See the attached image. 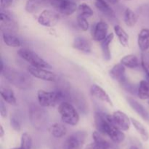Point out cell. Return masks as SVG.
<instances>
[{"label": "cell", "mask_w": 149, "mask_h": 149, "mask_svg": "<svg viewBox=\"0 0 149 149\" xmlns=\"http://www.w3.org/2000/svg\"><path fill=\"white\" fill-rule=\"evenodd\" d=\"M95 125L100 133L108 135L113 142L121 143L125 141V133L112 122L111 115L103 112H96L95 113Z\"/></svg>", "instance_id": "obj_1"}, {"label": "cell", "mask_w": 149, "mask_h": 149, "mask_svg": "<svg viewBox=\"0 0 149 149\" xmlns=\"http://www.w3.org/2000/svg\"><path fill=\"white\" fill-rule=\"evenodd\" d=\"M1 74L7 81L20 90L29 89L33 84V79L30 75L8 65H4Z\"/></svg>", "instance_id": "obj_2"}, {"label": "cell", "mask_w": 149, "mask_h": 149, "mask_svg": "<svg viewBox=\"0 0 149 149\" xmlns=\"http://www.w3.org/2000/svg\"><path fill=\"white\" fill-rule=\"evenodd\" d=\"M37 99L39 106L42 107H52L65 100V96L62 90L53 92L39 90L37 93Z\"/></svg>", "instance_id": "obj_3"}, {"label": "cell", "mask_w": 149, "mask_h": 149, "mask_svg": "<svg viewBox=\"0 0 149 149\" xmlns=\"http://www.w3.org/2000/svg\"><path fill=\"white\" fill-rule=\"evenodd\" d=\"M58 112L64 123L76 126L79 122V114L77 109L68 101H63L58 106Z\"/></svg>", "instance_id": "obj_4"}, {"label": "cell", "mask_w": 149, "mask_h": 149, "mask_svg": "<svg viewBox=\"0 0 149 149\" xmlns=\"http://www.w3.org/2000/svg\"><path fill=\"white\" fill-rule=\"evenodd\" d=\"M17 54L20 58L27 61L32 66L47 68V69L52 68V66L47 62H46L43 58H41L33 50H31L27 48H22L17 51Z\"/></svg>", "instance_id": "obj_5"}, {"label": "cell", "mask_w": 149, "mask_h": 149, "mask_svg": "<svg viewBox=\"0 0 149 149\" xmlns=\"http://www.w3.org/2000/svg\"><path fill=\"white\" fill-rule=\"evenodd\" d=\"M49 4L57 12L64 15H71L78 9L74 0H49Z\"/></svg>", "instance_id": "obj_6"}, {"label": "cell", "mask_w": 149, "mask_h": 149, "mask_svg": "<svg viewBox=\"0 0 149 149\" xmlns=\"http://www.w3.org/2000/svg\"><path fill=\"white\" fill-rule=\"evenodd\" d=\"M0 26L1 31L12 32L16 33L18 31V24L12 16L10 13L1 9L0 13Z\"/></svg>", "instance_id": "obj_7"}, {"label": "cell", "mask_w": 149, "mask_h": 149, "mask_svg": "<svg viewBox=\"0 0 149 149\" xmlns=\"http://www.w3.org/2000/svg\"><path fill=\"white\" fill-rule=\"evenodd\" d=\"M29 116L32 125L36 127H40L46 122L47 113L39 106L32 104L29 109Z\"/></svg>", "instance_id": "obj_8"}, {"label": "cell", "mask_w": 149, "mask_h": 149, "mask_svg": "<svg viewBox=\"0 0 149 149\" xmlns=\"http://www.w3.org/2000/svg\"><path fill=\"white\" fill-rule=\"evenodd\" d=\"M58 12L50 10H45L41 13L38 17V23L45 27H54L60 20Z\"/></svg>", "instance_id": "obj_9"}, {"label": "cell", "mask_w": 149, "mask_h": 149, "mask_svg": "<svg viewBox=\"0 0 149 149\" xmlns=\"http://www.w3.org/2000/svg\"><path fill=\"white\" fill-rule=\"evenodd\" d=\"M87 134L84 131H77L71 134L66 140L65 146L67 149H82L85 143Z\"/></svg>", "instance_id": "obj_10"}, {"label": "cell", "mask_w": 149, "mask_h": 149, "mask_svg": "<svg viewBox=\"0 0 149 149\" xmlns=\"http://www.w3.org/2000/svg\"><path fill=\"white\" fill-rule=\"evenodd\" d=\"M29 74L35 78L47 81H56L57 76L55 73L48 71L47 68H38V67L30 65L28 68Z\"/></svg>", "instance_id": "obj_11"}, {"label": "cell", "mask_w": 149, "mask_h": 149, "mask_svg": "<svg viewBox=\"0 0 149 149\" xmlns=\"http://www.w3.org/2000/svg\"><path fill=\"white\" fill-rule=\"evenodd\" d=\"M111 119L112 122L123 132L127 131L130 127L131 119L124 112L120 111L113 112V114L111 115Z\"/></svg>", "instance_id": "obj_12"}, {"label": "cell", "mask_w": 149, "mask_h": 149, "mask_svg": "<svg viewBox=\"0 0 149 149\" xmlns=\"http://www.w3.org/2000/svg\"><path fill=\"white\" fill-rule=\"evenodd\" d=\"M93 138L94 142L89 144L85 149H109L110 143L100 135L98 131L93 132Z\"/></svg>", "instance_id": "obj_13"}, {"label": "cell", "mask_w": 149, "mask_h": 149, "mask_svg": "<svg viewBox=\"0 0 149 149\" xmlns=\"http://www.w3.org/2000/svg\"><path fill=\"white\" fill-rule=\"evenodd\" d=\"M47 6H50L49 0H28L25 10L29 13H36Z\"/></svg>", "instance_id": "obj_14"}, {"label": "cell", "mask_w": 149, "mask_h": 149, "mask_svg": "<svg viewBox=\"0 0 149 149\" xmlns=\"http://www.w3.org/2000/svg\"><path fill=\"white\" fill-rule=\"evenodd\" d=\"M95 4L97 10L107 18L109 20H116V14L106 0H95Z\"/></svg>", "instance_id": "obj_15"}, {"label": "cell", "mask_w": 149, "mask_h": 149, "mask_svg": "<svg viewBox=\"0 0 149 149\" xmlns=\"http://www.w3.org/2000/svg\"><path fill=\"white\" fill-rule=\"evenodd\" d=\"M109 31V25L104 21H100L95 25L93 33V39L96 42H101L106 36Z\"/></svg>", "instance_id": "obj_16"}, {"label": "cell", "mask_w": 149, "mask_h": 149, "mask_svg": "<svg viewBox=\"0 0 149 149\" xmlns=\"http://www.w3.org/2000/svg\"><path fill=\"white\" fill-rule=\"evenodd\" d=\"M90 93L95 98L113 106V103H112V100H111V97L100 86L97 85V84H93L90 87Z\"/></svg>", "instance_id": "obj_17"}, {"label": "cell", "mask_w": 149, "mask_h": 149, "mask_svg": "<svg viewBox=\"0 0 149 149\" xmlns=\"http://www.w3.org/2000/svg\"><path fill=\"white\" fill-rule=\"evenodd\" d=\"M110 76L113 79L122 84V82L127 80L126 74H125V66L122 65L121 63L115 65L110 71Z\"/></svg>", "instance_id": "obj_18"}, {"label": "cell", "mask_w": 149, "mask_h": 149, "mask_svg": "<svg viewBox=\"0 0 149 149\" xmlns=\"http://www.w3.org/2000/svg\"><path fill=\"white\" fill-rule=\"evenodd\" d=\"M127 102L130 106L132 107V109L138 115H140L142 119H143L145 121H147V122H149V112L143 105H141L139 102H138L136 100L132 98V97H128Z\"/></svg>", "instance_id": "obj_19"}, {"label": "cell", "mask_w": 149, "mask_h": 149, "mask_svg": "<svg viewBox=\"0 0 149 149\" xmlns=\"http://www.w3.org/2000/svg\"><path fill=\"white\" fill-rule=\"evenodd\" d=\"M73 47L75 49L81 51V52L89 53L92 51L91 43L82 36H77L74 39L73 42Z\"/></svg>", "instance_id": "obj_20"}, {"label": "cell", "mask_w": 149, "mask_h": 149, "mask_svg": "<svg viewBox=\"0 0 149 149\" xmlns=\"http://www.w3.org/2000/svg\"><path fill=\"white\" fill-rule=\"evenodd\" d=\"M114 35L113 33H111L103 39V41L100 42V47H101L102 53H103V58L106 61H110L111 58V53L110 49V45L111 42L113 41Z\"/></svg>", "instance_id": "obj_21"}, {"label": "cell", "mask_w": 149, "mask_h": 149, "mask_svg": "<svg viewBox=\"0 0 149 149\" xmlns=\"http://www.w3.org/2000/svg\"><path fill=\"white\" fill-rule=\"evenodd\" d=\"M3 41L6 45L11 47H17L22 45L20 39L16 36L15 33L7 31H2Z\"/></svg>", "instance_id": "obj_22"}, {"label": "cell", "mask_w": 149, "mask_h": 149, "mask_svg": "<svg viewBox=\"0 0 149 149\" xmlns=\"http://www.w3.org/2000/svg\"><path fill=\"white\" fill-rule=\"evenodd\" d=\"M138 44L140 49L142 52L149 49V29H143L140 31L138 38Z\"/></svg>", "instance_id": "obj_23"}, {"label": "cell", "mask_w": 149, "mask_h": 149, "mask_svg": "<svg viewBox=\"0 0 149 149\" xmlns=\"http://www.w3.org/2000/svg\"><path fill=\"white\" fill-rule=\"evenodd\" d=\"M0 93H1V97L6 103L12 105V106H16L17 105V100H16L15 95L14 93H13L11 89L1 87Z\"/></svg>", "instance_id": "obj_24"}, {"label": "cell", "mask_w": 149, "mask_h": 149, "mask_svg": "<svg viewBox=\"0 0 149 149\" xmlns=\"http://www.w3.org/2000/svg\"><path fill=\"white\" fill-rule=\"evenodd\" d=\"M120 63L125 67L131 68V69L138 68L141 63L138 58L135 55H125L124 58L121 59Z\"/></svg>", "instance_id": "obj_25"}, {"label": "cell", "mask_w": 149, "mask_h": 149, "mask_svg": "<svg viewBox=\"0 0 149 149\" xmlns=\"http://www.w3.org/2000/svg\"><path fill=\"white\" fill-rule=\"evenodd\" d=\"M114 31L121 45L123 47H128L130 37L127 32L119 25H116L114 26Z\"/></svg>", "instance_id": "obj_26"}, {"label": "cell", "mask_w": 149, "mask_h": 149, "mask_svg": "<svg viewBox=\"0 0 149 149\" xmlns=\"http://www.w3.org/2000/svg\"><path fill=\"white\" fill-rule=\"evenodd\" d=\"M138 20V15L134 13L131 9L127 8L125 11V17H124V20L128 27H133L137 23Z\"/></svg>", "instance_id": "obj_27"}, {"label": "cell", "mask_w": 149, "mask_h": 149, "mask_svg": "<svg viewBox=\"0 0 149 149\" xmlns=\"http://www.w3.org/2000/svg\"><path fill=\"white\" fill-rule=\"evenodd\" d=\"M131 122H132V125L134 126L135 129L136 130L137 132L139 133V135H141V138L143 141H148L149 139V134L147 131L146 128L143 126V124H141V122H138V120H136L134 118H131Z\"/></svg>", "instance_id": "obj_28"}, {"label": "cell", "mask_w": 149, "mask_h": 149, "mask_svg": "<svg viewBox=\"0 0 149 149\" xmlns=\"http://www.w3.org/2000/svg\"><path fill=\"white\" fill-rule=\"evenodd\" d=\"M50 133L56 138H61L65 136L67 133V129L61 123H55L50 127Z\"/></svg>", "instance_id": "obj_29"}, {"label": "cell", "mask_w": 149, "mask_h": 149, "mask_svg": "<svg viewBox=\"0 0 149 149\" xmlns=\"http://www.w3.org/2000/svg\"><path fill=\"white\" fill-rule=\"evenodd\" d=\"M138 95L142 100H149V82L147 80H142L139 84Z\"/></svg>", "instance_id": "obj_30"}, {"label": "cell", "mask_w": 149, "mask_h": 149, "mask_svg": "<svg viewBox=\"0 0 149 149\" xmlns=\"http://www.w3.org/2000/svg\"><path fill=\"white\" fill-rule=\"evenodd\" d=\"M20 146L22 149H31L32 138L31 135L27 132H24L22 134Z\"/></svg>", "instance_id": "obj_31"}, {"label": "cell", "mask_w": 149, "mask_h": 149, "mask_svg": "<svg viewBox=\"0 0 149 149\" xmlns=\"http://www.w3.org/2000/svg\"><path fill=\"white\" fill-rule=\"evenodd\" d=\"M78 12L79 15L84 16L85 17H89L93 16V10H92L91 7L89 5H87L85 3L79 4L78 7Z\"/></svg>", "instance_id": "obj_32"}, {"label": "cell", "mask_w": 149, "mask_h": 149, "mask_svg": "<svg viewBox=\"0 0 149 149\" xmlns=\"http://www.w3.org/2000/svg\"><path fill=\"white\" fill-rule=\"evenodd\" d=\"M141 64L146 74H149V51H144L141 53Z\"/></svg>", "instance_id": "obj_33"}, {"label": "cell", "mask_w": 149, "mask_h": 149, "mask_svg": "<svg viewBox=\"0 0 149 149\" xmlns=\"http://www.w3.org/2000/svg\"><path fill=\"white\" fill-rule=\"evenodd\" d=\"M77 25L81 30L83 31H87L89 29V23L87 20V17L78 15L77 18Z\"/></svg>", "instance_id": "obj_34"}, {"label": "cell", "mask_w": 149, "mask_h": 149, "mask_svg": "<svg viewBox=\"0 0 149 149\" xmlns=\"http://www.w3.org/2000/svg\"><path fill=\"white\" fill-rule=\"evenodd\" d=\"M122 85L123 86L124 89L126 90L127 92H129V93H132V94H136V93L138 94V88L137 89V87H135L134 84H131L130 82H129V81H127V79L125 81H124V82H122Z\"/></svg>", "instance_id": "obj_35"}, {"label": "cell", "mask_w": 149, "mask_h": 149, "mask_svg": "<svg viewBox=\"0 0 149 149\" xmlns=\"http://www.w3.org/2000/svg\"><path fill=\"white\" fill-rule=\"evenodd\" d=\"M10 125L15 131H20L21 129V124L18 118L15 116H11L10 118Z\"/></svg>", "instance_id": "obj_36"}, {"label": "cell", "mask_w": 149, "mask_h": 149, "mask_svg": "<svg viewBox=\"0 0 149 149\" xmlns=\"http://www.w3.org/2000/svg\"><path fill=\"white\" fill-rule=\"evenodd\" d=\"M13 3V0H0V6L1 9L2 10H6L10 6H12Z\"/></svg>", "instance_id": "obj_37"}, {"label": "cell", "mask_w": 149, "mask_h": 149, "mask_svg": "<svg viewBox=\"0 0 149 149\" xmlns=\"http://www.w3.org/2000/svg\"><path fill=\"white\" fill-rule=\"evenodd\" d=\"M0 113L3 118L7 116V109H6V106H4L3 101H1V103H0Z\"/></svg>", "instance_id": "obj_38"}, {"label": "cell", "mask_w": 149, "mask_h": 149, "mask_svg": "<svg viewBox=\"0 0 149 149\" xmlns=\"http://www.w3.org/2000/svg\"><path fill=\"white\" fill-rule=\"evenodd\" d=\"M4 135V128H3L2 126H0V137H1V138H3Z\"/></svg>", "instance_id": "obj_39"}, {"label": "cell", "mask_w": 149, "mask_h": 149, "mask_svg": "<svg viewBox=\"0 0 149 149\" xmlns=\"http://www.w3.org/2000/svg\"><path fill=\"white\" fill-rule=\"evenodd\" d=\"M106 1H107L108 2L110 3V4H117L118 2H119V0H106Z\"/></svg>", "instance_id": "obj_40"}, {"label": "cell", "mask_w": 149, "mask_h": 149, "mask_svg": "<svg viewBox=\"0 0 149 149\" xmlns=\"http://www.w3.org/2000/svg\"><path fill=\"white\" fill-rule=\"evenodd\" d=\"M130 149H138V147H136L135 146H130Z\"/></svg>", "instance_id": "obj_41"}, {"label": "cell", "mask_w": 149, "mask_h": 149, "mask_svg": "<svg viewBox=\"0 0 149 149\" xmlns=\"http://www.w3.org/2000/svg\"><path fill=\"white\" fill-rule=\"evenodd\" d=\"M146 80L149 82V74H146Z\"/></svg>", "instance_id": "obj_42"}, {"label": "cell", "mask_w": 149, "mask_h": 149, "mask_svg": "<svg viewBox=\"0 0 149 149\" xmlns=\"http://www.w3.org/2000/svg\"><path fill=\"white\" fill-rule=\"evenodd\" d=\"M11 149H22V148H20V147H18V148L17 147V148H11Z\"/></svg>", "instance_id": "obj_43"}, {"label": "cell", "mask_w": 149, "mask_h": 149, "mask_svg": "<svg viewBox=\"0 0 149 149\" xmlns=\"http://www.w3.org/2000/svg\"><path fill=\"white\" fill-rule=\"evenodd\" d=\"M125 1H130V0H125Z\"/></svg>", "instance_id": "obj_44"}, {"label": "cell", "mask_w": 149, "mask_h": 149, "mask_svg": "<svg viewBox=\"0 0 149 149\" xmlns=\"http://www.w3.org/2000/svg\"><path fill=\"white\" fill-rule=\"evenodd\" d=\"M148 104H149V100H148Z\"/></svg>", "instance_id": "obj_45"}]
</instances>
